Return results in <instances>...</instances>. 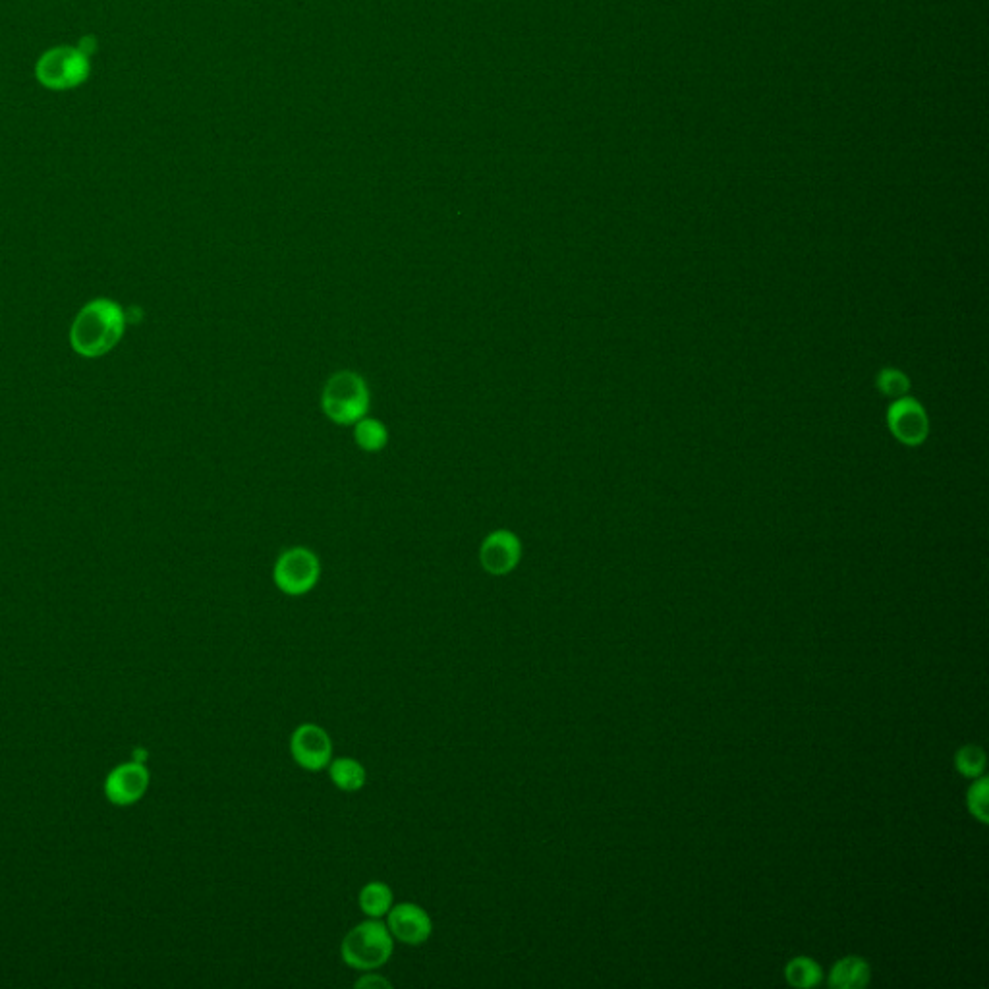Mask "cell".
<instances>
[{
	"mask_svg": "<svg viewBox=\"0 0 989 989\" xmlns=\"http://www.w3.org/2000/svg\"><path fill=\"white\" fill-rule=\"evenodd\" d=\"M126 329V313L113 300H93L76 315L70 329V344L84 358H99L111 352Z\"/></svg>",
	"mask_w": 989,
	"mask_h": 989,
	"instance_id": "6da1fadb",
	"label": "cell"
},
{
	"mask_svg": "<svg viewBox=\"0 0 989 989\" xmlns=\"http://www.w3.org/2000/svg\"><path fill=\"white\" fill-rule=\"evenodd\" d=\"M393 951L395 937L389 932L387 924L377 918H369L354 926L340 943V957L344 964L364 972L385 966L393 957Z\"/></svg>",
	"mask_w": 989,
	"mask_h": 989,
	"instance_id": "7a4b0ae2",
	"label": "cell"
},
{
	"mask_svg": "<svg viewBox=\"0 0 989 989\" xmlns=\"http://www.w3.org/2000/svg\"><path fill=\"white\" fill-rule=\"evenodd\" d=\"M369 402L368 383L354 371L335 373L327 381L321 396L323 412L331 422L339 425H354L366 418Z\"/></svg>",
	"mask_w": 989,
	"mask_h": 989,
	"instance_id": "3957f363",
	"label": "cell"
},
{
	"mask_svg": "<svg viewBox=\"0 0 989 989\" xmlns=\"http://www.w3.org/2000/svg\"><path fill=\"white\" fill-rule=\"evenodd\" d=\"M91 78V58L74 45H57L35 62V80L49 91H70Z\"/></svg>",
	"mask_w": 989,
	"mask_h": 989,
	"instance_id": "277c9868",
	"label": "cell"
},
{
	"mask_svg": "<svg viewBox=\"0 0 989 989\" xmlns=\"http://www.w3.org/2000/svg\"><path fill=\"white\" fill-rule=\"evenodd\" d=\"M321 576V563L317 555L306 547L286 549L273 568V580L286 595L310 594Z\"/></svg>",
	"mask_w": 989,
	"mask_h": 989,
	"instance_id": "5b68a950",
	"label": "cell"
},
{
	"mask_svg": "<svg viewBox=\"0 0 989 989\" xmlns=\"http://www.w3.org/2000/svg\"><path fill=\"white\" fill-rule=\"evenodd\" d=\"M290 754L306 771H321L333 760V740L317 723H302L290 736Z\"/></svg>",
	"mask_w": 989,
	"mask_h": 989,
	"instance_id": "8992f818",
	"label": "cell"
},
{
	"mask_svg": "<svg viewBox=\"0 0 989 989\" xmlns=\"http://www.w3.org/2000/svg\"><path fill=\"white\" fill-rule=\"evenodd\" d=\"M387 918V928L398 943L418 947L424 945L425 941L433 933V920L427 914V910L414 903H398L389 910Z\"/></svg>",
	"mask_w": 989,
	"mask_h": 989,
	"instance_id": "52a82bcc",
	"label": "cell"
},
{
	"mask_svg": "<svg viewBox=\"0 0 989 989\" xmlns=\"http://www.w3.org/2000/svg\"><path fill=\"white\" fill-rule=\"evenodd\" d=\"M887 424L897 441L910 447L924 443L930 431L928 414L914 398L908 396L895 400V404L889 408Z\"/></svg>",
	"mask_w": 989,
	"mask_h": 989,
	"instance_id": "ba28073f",
	"label": "cell"
},
{
	"mask_svg": "<svg viewBox=\"0 0 989 989\" xmlns=\"http://www.w3.org/2000/svg\"><path fill=\"white\" fill-rule=\"evenodd\" d=\"M522 559V543L509 530L491 532L480 547V563L491 576H507Z\"/></svg>",
	"mask_w": 989,
	"mask_h": 989,
	"instance_id": "9c48e42d",
	"label": "cell"
},
{
	"mask_svg": "<svg viewBox=\"0 0 989 989\" xmlns=\"http://www.w3.org/2000/svg\"><path fill=\"white\" fill-rule=\"evenodd\" d=\"M329 779L342 792H358L366 787L368 771L354 758H335L327 765Z\"/></svg>",
	"mask_w": 989,
	"mask_h": 989,
	"instance_id": "30bf717a",
	"label": "cell"
},
{
	"mask_svg": "<svg viewBox=\"0 0 989 989\" xmlns=\"http://www.w3.org/2000/svg\"><path fill=\"white\" fill-rule=\"evenodd\" d=\"M870 982V964L860 957H847L837 962L829 974V986L839 989H858Z\"/></svg>",
	"mask_w": 989,
	"mask_h": 989,
	"instance_id": "8fae6325",
	"label": "cell"
},
{
	"mask_svg": "<svg viewBox=\"0 0 989 989\" xmlns=\"http://www.w3.org/2000/svg\"><path fill=\"white\" fill-rule=\"evenodd\" d=\"M393 905H395L393 889L383 881H369L358 895V906L368 918L383 920Z\"/></svg>",
	"mask_w": 989,
	"mask_h": 989,
	"instance_id": "7c38bea8",
	"label": "cell"
},
{
	"mask_svg": "<svg viewBox=\"0 0 989 989\" xmlns=\"http://www.w3.org/2000/svg\"><path fill=\"white\" fill-rule=\"evenodd\" d=\"M354 439L364 451L377 453L387 445L389 431L379 420L366 416L354 424Z\"/></svg>",
	"mask_w": 989,
	"mask_h": 989,
	"instance_id": "4fadbf2b",
	"label": "cell"
},
{
	"mask_svg": "<svg viewBox=\"0 0 989 989\" xmlns=\"http://www.w3.org/2000/svg\"><path fill=\"white\" fill-rule=\"evenodd\" d=\"M785 974L794 988H814L816 984H820L821 966L812 959L798 957L787 964Z\"/></svg>",
	"mask_w": 989,
	"mask_h": 989,
	"instance_id": "5bb4252c",
	"label": "cell"
},
{
	"mask_svg": "<svg viewBox=\"0 0 989 989\" xmlns=\"http://www.w3.org/2000/svg\"><path fill=\"white\" fill-rule=\"evenodd\" d=\"M955 763H957V769L961 771L962 775L966 777H980L986 769V754L980 746H974V744H968L961 748L957 752V758H955Z\"/></svg>",
	"mask_w": 989,
	"mask_h": 989,
	"instance_id": "9a60e30c",
	"label": "cell"
},
{
	"mask_svg": "<svg viewBox=\"0 0 989 989\" xmlns=\"http://www.w3.org/2000/svg\"><path fill=\"white\" fill-rule=\"evenodd\" d=\"M877 389L885 396L891 398H903L910 389V383L901 371L897 369H883L877 377Z\"/></svg>",
	"mask_w": 989,
	"mask_h": 989,
	"instance_id": "2e32d148",
	"label": "cell"
},
{
	"mask_svg": "<svg viewBox=\"0 0 989 989\" xmlns=\"http://www.w3.org/2000/svg\"><path fill=\"white\" fill-rule=\"evenodd\" d=\"M988 779L976 781L968 791V808L980 821H988Z\"/></svg>",
	"mask_w": 989,
	"mask_h": 989,
	"instance_id": "e0dca14e",
	"label": "cell"
},
{
	"mask_svg": "<svg viewBox=\"0 0 989 989\" xmlns=\"http://www.w3.org/2000/svg\"><path fill=\"white\" fill-rule=\"evenodd\" d=\"M356 988H391V982H389V980H385V978H383V976H379V974H366V976H362V978L356 982Z\"/></svg>",
	"mask_w": 989,
	"mask_h": 989,
	"instance_id": "ac0fdd59",
	"label": "cell"
},
{
	"mask_svg": "<svg viewBox=\"0 0 989 989\" xmlns=\"http://www.w3.org/2000/svg\"><path fill=\"white\" fill-rule=\"evenodd\" d=\"M76 47L84 53L85 57L91 58V55H95V51H97V39L93 35H85Z\"/></svg>",
	"mask_w": 989,
	"mask_h": 989,
	"instance_id": "d6986e66",
	"label": "cell"
}]
</instances>
